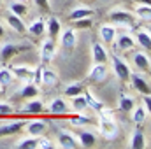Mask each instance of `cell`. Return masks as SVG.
I'll use <instances>...</instances> for the list:
<instances>
[{"label": "cell", "instance_id": "obj_1", "mask_svg": "<svg viewBox=\"0 0 151 149\" xmlns=\"http://www.w3.org/2000/svg\"><path fill=\"white\" fill-rule=\"evenodd\" d=\"M99 132L106 139H114L118 135V123L113 116V111L107 109L99 111Z\"/></svg>", "mask_w": 151, "mask_h": 149}, {"label": "cell", "instance_id": "obj_2", "mask_svg": "<svg viewBox=\"0 0 151 149\" xmlns=\"http://www.w3.org/2000/svg\"><path fill=\"white\" fill-rule=\"evenodd\" d=\"M109 21L116 27H127L130 30H134L135 23H137L135 14L130 12V11H125V9H113L109 12Z\"/></svg>", "mask_w": 151, "mask_h": 149}, {"label": "cell", "instance_id": "obj_3", "mask_svg": "<svg viewBox=\"0 0 151 149\" xmlns=\"http://www.w3.org/2000/svg\"><path fill=\"white\" fill-rule=\"evenodd\" d=\"M111 63H113V72L116 74V77L121 81V82H128V77H130V67L127 65V62H123L119 56H113L111 58Z\"/></svg>", "mask_w": 151, "mask_h": 149}, {"label": "cell", "instance_id": "obj_4", "mask_svg": "<svg viewBox=\"0 0 151 149\" xmlns=\"http://www.w3.org/2000/svg\"><path fill=\"white\" fill-rule=\"evenodd\" d=\"M27 49H28V46H16L12 42H7L0 47V60L4 63H7L11 58H14L16 54H19L21 51H27Z\"/></svg>", "mask_w": 151, "mask_h": 149}, {"label": "cell", "instance_id": "obj_5", "mask_svg": "<svg viewBox=\"0 0 151 149\" xmlns=\"http://www.w3.org/2000/svg\"><path fill=\"white\" fill-rule=\"evenodd\" d=\"M58 146L63 149H76L79 148V140L77 135H74L69 130H60L58 132Z\"/></svg>", "mask_w": 151, "mask_h": 149}, {"label": "cell", "instance_id": "obj_6", "mask_svg": "<svg viewBox=\"0 0 151 149\" xmlns=\"http://www.w3.org/2000/svg\"><path fill=\"white\" fill-rule=\"evenodd\" d=\"M70 111V105L65 102V98H53L49 104H47V112L51 114V116H65V114H69Z\"/></svg>", "mask_w": 151, "mask_h": 149}, {"label": "cell", "instance_id": "obj_7", "mask_svg": "<svg viewBox=\"0 0 151 149\" xmlns=\"http://www.w3.org/2000/svg\"><path fill=\"white\" fill-rule=\"evenodd\" d=\"M60 44L67 51H72L77 46V35H76L74 28H63V30H60Z\"/></svg>", "mask_w": 151, "mask_h": 149}, {"label": "cell", "instance_id": "obj_8", "mask_svg": "<svg viewBox=\"0 0 151 149\" xmlns=\"http://www.w3.org/2000/svg\"><path fill=\"white\" fill-rule=\"evenodd\" d=\"M128 81L132 82V86L141 93V95H150L151 93V88H150V81L148 79H144V75H139V74H134V72H130V77H128Z\"/></svg>", "mask_w": 151, "mask_h": 149}, {"label": "cell", "instance_id": "obj_9", "mask_svg": "<svg viewBox=\"0 0 151 149\" xmlns=\"http://www.w3.org/2000/svg\"><path fill=\"white\" fill-rule=\"evenodd\" d=\"M56 49H58L56 40L55 39H46L40 46V60L42 62H51L53 56L56 54Z\"/></svg>", "mask_w": 151, "mask_h": 149}, {"label": "cell", "instance_id": "obj_10", "mask_svg": "<svg viewBox=\"0 0 151 149\" xmlns=\"http://www.w3.org/2000/svg\"><path fill=\"white\" fill-rule=\"evenodd\" d=\"M44 112V102L35 98H30L23 107H21V114H27V116H39Z\"/></svg>", "mask_w": 151, "mask_h": 149}, {"label": "cell", "instance_id": "obj_11", "mask_svg": "<svg viewBox=\"0 0 151 149\" xmlns=\"http://www.w3.org/2000/svg\"><path fill=\"white\" fill-rule=\"evenodd\" d=\"M12 74H14V79H21L25 82H30L35 79V69L32 67H27V65H18V67H12L11 69Z\"/></svg>", "mask_w": 151, "mask_h": 149}, {"label": "cell", "instance_id": "obj_12", "mask_svg": "<svg viewBox=\"0 0 151 149\" xmlns=\"http://www.w3.org/2000/svg\"><path fill=\"white\" fill-rule=\"evenodd\" d=\"M132 60H134V65H135L139 70H142V72H148V70H150L151 62H150L148 51H137V53H134Z\"/></svg>", "mask_w": 151, "mask_h": 149}, {"label": "cell", "instance_id": "obj_13", "mask_svg": "<svg viewBox=\"0 0 151 149\" xmlns=\"http://www.w3.org/2000/svg\"><path fill=\"white\" fill-rule=\"evenodd\" d=\"M107 77V67L106 63H93L91 70L88 72V79L93 82H102Z\"/></svg>", "mask_w": 151, "mask_h": 149}, {"label": "cell", "instance_id": "obj_14", "mask_svg": "<svg viewBox=\"0 0 151 149\" xmlns=\"http://www.w3.org/2000/svg\"><path fill=\"white\" fill-rule=\"evenodd\" d=\"M99 34H100L102 42H106V44H113L114 37L118 35V28H116V25H113V23H107V25H102V27H100Z\"/></svg>", "mask_w": 151, "mask_h": 149}, {"label": "cell", "instance_id": "obj_15", "mask_svg": "<svg viewBox=\"0 0 151 149\" xmlns=\"http://www.w3.org/2000/svg\"><path fill=\"white\" fill-rule=\"evenodd\" d=\"M25 128H27V133H28V135H35V137H39V135H42V133L46 132L47 123L42 121V119H32V121L27 123Z\"/></svg>", "mask_w": 151, "mask_h": 149}, {"label": "cell", "instance_id": "obj_16", "mask_svg": "<svg viewBox=\"0 0 151 149\" xmlns=\"http://www.w3.org/2000/svg\"><path fill=\"white\" fill-rule=\"evenodd\" d=\"M114 40H116V47H118L119 51H130V49L135 47V39L132 37V35H128V34L116 35Z\"/></svg>", "mask_w": 151, "mask_h": 149}, {"label": "cell", "instance_id": "obj_17", "mask_svg": "<svg viewBox=\"0 0 151 149\" xmlns=\"http://www.w3.org/2000/svg\"><path fill=\"white\" fill-rule=\"evenodd\" d=\"M5 19H7V25H9L14 32H18V34H27V25H25L23 18H19V16H16V14L9 12Z\"/></svg>", "mask_w": 151, "mask_h": 149}, {"label": "cell", "instance_id": "obj_18", "mask_svg": "<svg viewBox=\"0 0 151 149\" xmlns=\"http://www.w3.org/2000/svg\"><path fill=\"white\" fill-rule=\"evenodd\" d=\"M40 82L44 84V86H56L58 84V81H60V77L58 74L55 72V70H51V69H40Z\"/></svg>", "mask_w": 151, "mask_h": 149}, {"label": "cell", "instance_id": "obj_19", "mask_svg": "<svg viewBox=\"0 0 151 149\" xmlns=\"http://www.w3.org/2000/svg\"><path fill=\"white\" fill-rule=\"evenodd\" d=\"M91 54H93V62L95 63H107V60H109L107 49L102 44H99V42H95L91 46Z\"/></svg>", "mask_w": 151, "mask_h": 149}, {"label": "cell", "instance_id": "obj_20", "mask_svg": "<svg viewBox=\"0 0 151 149\" xmlns=\"http://www.w3.org/2000/svg\"><path fill=\"white\" fill-rule=\"evenodd\" d=\"M128 146H130L132 149H144L146 148V135H144V132H142L141 128L134 130V133L130 135Z\"/></svg>", "mask_w": 151, "mask_h": 149}, {"label": "cell", "instance_id": "obj_21", "mask_svg": "<svg viewBox=\"0 0 151 149\" xmlns=\"http://www.w3.org/2000/svg\"><path fill=\"white\" fill-rule=\"evenodd\" d=\"M77 140H79V148H93L97 144V137L93 132L83 130L77 133Z\"/></svg>", "mask_w": 151, "mask_h": 149}, {"label": "cell", "instance_id": "obj_22", "mask_svg": "<svg viewBox=\"0 0 151 149\" xmlns=\"http://www.w3.org/2000/svg\"><path fill=\"white\" fill-rule=\"evenodd\" d=\"M27 32H28L30 35H34V37L44 35V34H46V23H44V19H42V18H37L35 21H32V23L27 27Z\"/></svg>", "mask_w": 151, "mask_h": 149}, {"label": "cell", "instance_id": "obj_23", "mask_svg": "<svg viewBox=\"0 0 151 149\" xmlns=\"http://www.w3.org/2000/svg\"><path fill=\"white\" fill-rule=\"evenodd\" d=\"M21 126H25L23 121H11L7 125H2L0 126V137H7V135H14L21 130Z\"/></svg>", "mask_w": 151, "mask_h": 149}, {"label": "cell", "instance_id": "obj_24", "mask_svg": "<svg viewBox=\"0 0 151 149\" xmlns=\"http://www.w3.org/2000/svg\"><path fill=\"white\" fill-rule=\"evenodd\" d=\"M134 39H135V44H139L144 51L150 53V49H151V34H150V30H139Z\"/></svg>", "mask_w": 151, "mask_h": 149}, {"label": "cell", "instance_id": "obj_25", "mask_svg": "<svg viewBox=\"0 0 151 149\" xmlns=\"http://www.w3.org/2000/svg\"><path fill=\"white\" fill-rule=\"evenodd\" d=\"M39 95V88H37V84L34 82V81H30V82H27L21 90H19V93H18V97L19 98H35Z\"/></svg>", "mask_w": 151, "mask_h": 149}, {"label": "cell", "instance_id": "obj_26", "mask_svg": "<svg viewBox=\"0 0 151 149\" xmlns=\"http://www.w3.org/2000/svg\"><path fill=\"white\" fill-rule=\"evenodd\" d=\"M118 107H119V111H123V112H130L135 107V98L132 95L121 93L119 95V100H118Z\"/></svg>", "mask_w": 151, "mask_h": 149}, {"label": "cell", "instance_id": "obj_27", "mask_svg": "<svg viewBox=\"0 0 151 149\" xmlns=\"http://www.w3.org/2000/svg\"><path fill=\"white\" fill-rule=\"evenodd\" d=\"M93 14H95V11L90 9V7H76L69 14V21H76V19H81V18H91Z\"/></svg>", "mask_w": 151, "mask_h": 149}, {"label": "cell", "instance_id": "obj_28", "mask_svg": "<svg viewBox=\"0 0 151 149\" xmlns=\"http://www.w3.org/2000/svg\"><path fill=\"white\" fill-rule=\"evenodd\" d=\"M37 144H39V137H35V135H28V137L19 139L14 146H16L18 149H37Z\"/></svg>", "mask_w": 151, "mask_h": 149}, {"label": "cell", "instance_id": "obj_29", "mask_svg": "<svg viewBox=\"0 0 151 149\" xmlns=\"http://www.w3.org/2000/svg\"><path fill=\"white\" fill-rule=\"evenodd\" d=\"M60 30H62V25H60V21L56 19V18H49L47 19V23H46V32L49 34V39H55L60 35Z\"/></svg>", "mask_w": 151, "mask_h": 149}, {"label": "cell", "instance_id": "obj_30", "mask_svg": "<svg viewBox=\"0 0 151 149\" xmlns=\"http://www.w3.org/2000/svg\"><path fill=\"white\" fill-rule=\"evenodd\" d=\"M134 14H135V18H139V19L150 21L151 19V5L150 4H137L135 9H134Z\"/></svg>", "mask_w": 151, "mask_h": 149}, {"label": "cell", "instance_id": "obj_31", "mask_svg": "<svg viewBox=\"0 0 151 149\" xmlns=\"http://www.w3.org/2000/svg\"><path fill=\"white\" fill-rule=\"evenodd\" d=\"M70 107L74 109L76 112H84L88 109V104H86V98L84 95H76V97H70Z\"/></svg>", "mask_w": 151, "mask_h": 149}, {"label": "cell", "instance_id": "obj_32", "mask_svg": "<svg viewBox=\"0 0 151 149\" xmlns=\"http://www.w3.org/2000/svg\"><path fill=\"white\" fill-rule=\"evenodd\" d=\"M14 81V74L11 69H5V67H0V88L5 90L7 86H11Z\"/></svg>", "mask_w": 151, "mask_h": 149}, {"label": "cell", "instance_id": "obj_33", "mask_svg": "<svg viewBox=\"0 0 151 149\" xmlns=\"http://www.w3.org/2000/svg\"><path fill=\"white\" fill-rule=\"evenodd\" d=\"M84 98H86V104H88V109H93V111H102L104 109V104L91 93V91H84Z\"/></svg>", "mask_w": 151, "mask_h": 149}, {"label": "cell", "instance_id": "obj_34", "mask_svg": "<svg viewBox=\"0 0 151 149\" xmlns=\"http://www.w3.org/2000/svg\"><path fill=\"white\" fill-rule=\"evenodd\" d=\"M130 112H132V121H134L135 125H142V123L148 119V112L144 111L142 105H135Z\"/></svg>", "mask_w": 151, "mask_h": 149}, {"label": "cell", "instance_id": "obj_35", "mask_svg": "<svg viewBox=\"0 0 151 149\" xmlns=\"http://www.w3.org/2000/svg\"><path fill=\"white\" fill-rule=\"evenodd\" d=\"M83 93V84L81 82H70V84H67L65 86V90H63V95L65 97H76V95H81Z\"/></svg>", "mask_w": 151, "mask_h": 149}, {"label": "cell", "instance_id": "obj_36", "mask_svg": "<svg viewBox=\"0 0 151 149\" xmlns=\"http://www.w3.org/2000/svg\"><path fill=\"white\" fill-rule=\"evenodd\" d=\"M9 11L12 12V14H16V16H19V18H23L27 12H28V7L23 4V2H12L11 5H9Z\"/></svg>", "mask_w": 151, "mask_h": 149}, {"label": "cell", "instance_id": "obj_37", "mask_svg": "<svg viewBox=\"0 0 151 149\" xmlns=\"http://www.w3.org/2000/svg\"><path fill=\"white\" fill-rule=\"evenodd\" d=\"M91 18H81V19H76L74 21V27L76 28H79V30H86V28H90L91 27Z\"/></svg>", "mask_w": 151, "mask_h": 149}, {"label": "cell", "instance_id": "obj_38", "mask_svg": "<svg viewBox=\"0 0 151 149\" xmlns=\"http://www.w3.org/2000/svg\"><path fill=\"white\" fill-rule=\"evenodd\" d=\"M12 112H14V107H12L9 102H0V117L11 116Z\"/></svg>", "mask_w": 151, "mask_h": 149}, {"label": "cell", "instance_id": "obj_39", "mask_svg": "<svg viewBox=\"0 0 151 149\" xmlns=\"http://www.w3.org/2000/svg\"><path fill=\"white\" fill-rule=\"evenodd\" d=\"M79 116H74L70 121H72V125L74 126H84V125H88V121H90V117H86V116H83V112H77Z\"/></svg>", "mask_w": 151, "mask_h": 149}, {"label": "cell", "instance_id": "obj_40", "mask_svg": "<svg viewBox=\"0 0 151 149\" xmlns=\"http://www.w3.org/2000/svg\"><path fill=\"white\" fill-rule=\"evenodd\" d=\"M51 148H53V144L49 142V139H44V137H40V135H39L37 149H51Z\"/></svg>", "mask_w": 151, "mask_h": 149}, {"label": "cell", "instance_id": "obj_41", "mask_svg": "<svg viewBox=\"0 0 151 149\" xmlns=\"http://www.w3.org/2000/svg\"><path fill=\"white\" fill-rule=\"evenodd\" d=\"M34 2H35V5L40 7L42 11H46V12L51 11V4H49V0H34Z\"/></svg>", "mask_w": 151, "mask_h": 149}, {"label": "cell", "instance_id": "obj_42", "mask_svg": "<svg viewBox=\"0 0 151 149\" xmlns=\"http://www.w3.org/2000/svg\"><path fill=\"white\" fill-rule=\"evenodd\" d=\"M150 98H151L150 95H142V104H141V105L144 107V111L148 112V114L151 112V100H150Z\"/></svg>", "mask_w": 151, "mask_h": 149}, {"label": "cell", "instance_id": "obj_43", "mask_svg": "<svg viewBox=\"0 0 151 149\" xmlns=\"http://www.w3.org/2000/svg\"><path fill=\"white\" fill-rule=\"evenodd\" d=\"M4 34H5V28H4V25L0 23V39L4 37Z\"/></svg>", "mask_w": 151, "mask_h": 149}, {"label": "cell", "instance_id": "obj_44", "mask_svg": "<svg viewBox=\"0 0 151 149\" xmlns=\"http://www.w3.org/2000/svg\"><path fill=\"white\" fill-rule=\"evenodd\" d=\"M137 4H151V0H135Z\"/></svg>", "mask_w": 151, "mask_h": 149}, {"label": "cell", "instance_id": "obj_45", "mask_svg": "<svg viewBox=\"0 0 151 149\" xmlns=\"http://www.w3.org/2000/svg\"><path fill=\"white\" fill-rule=\"evenodd\" d=\"M2 93H4V90H2V88H0V95H2Z\"/></svg>", "mask_w": 151, "mask_h": 149}, {"label": "cell", "instance_id": "obj_46", "mask_svg": "<svg viewBox=\"0 0 151 149\" xmlns=\"http://www.w3.org/2000/svg\"><path fill=\"white\" fill-rule=\"evenodd\" d=\"M2 4H4V2H2V0H0V9H2Z\"/></svg>", "mask_w": 151, "mask_h": 149}]
</instances>
